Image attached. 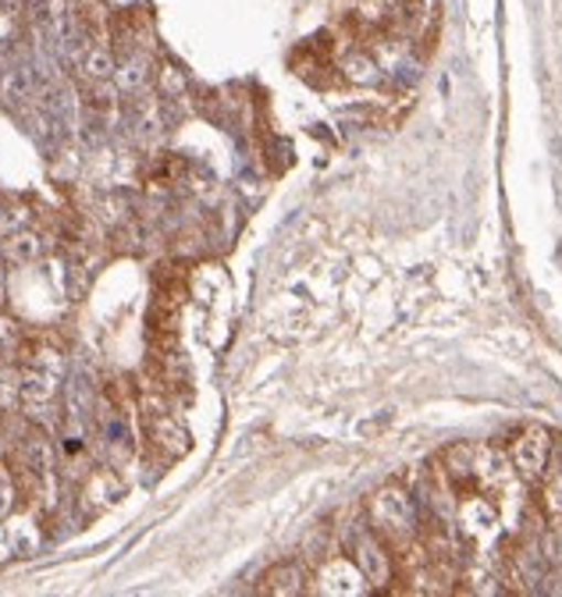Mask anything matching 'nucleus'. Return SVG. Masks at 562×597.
<instances>
[{
    "instance_id": "nucleus-1",
    "label": "nucleus",
    "mask_w": 562,
    "mask_h": 597,
    "mask_svg": "<svg viewBox=\"0 0 562 597\" xmlns=\"http://www.w3.org/2000/svg\"><path fill=\"white\" fill-rule=\"evenodd\" d=\"M367 523L378 530L392 552H403V547L421 541V509L399 483H384L367 498Z\"/></svg>"
},
{
    "instance_id": "nucleus-2",
    "label": "nucleus",
    "mask_w": 562,
    "mask_h": 597,
    "mask_svg": "<svg viewBox=\"0 0 562 597\" xmlns=\"http://www.w3.org/2000/svg\"><path fill=\"white\" fill-rule=\"evenodd\" d=\"M456 530L470 552H488L502 537V509L488 491H467L456 502Z\"/></svg>"
},
{
    "instance_id": "nucleus-3",
    "label": "nucleus",
    "mask_w": 562,
    "mask_h": 597,
    "mask_svg": "<svg viewBox=\"0 0 562 597\" xmlns=\"http://www.w3.org/2000/svg\"><path fill=\"white\" fill-rule=\"evenodd\" d=\"M349 555L360 566V573L367 576V584L374 590H389V584H395V552L371 523H357L349 534Z\"/></svg>"
},
{
    "instance_id": "nucleus-4",
    "label": "nucleus",
    "mask_w": 562,
    "mask_h": 597,
    "mask_svg": "<svg viewBox=\"0 0 562 597\" xmlns=\"http://www.w3.org/2000/svg\"><path fill=\"white\" fill-rule=\"evenodd\" d=\"M506 451H509V462H512V470H517L520 483H538L544 477V470H549L552 451H555L552 430H544L538 424H527L512 434Z\"/></svg>"
},
{
    "instance_id": "nucleus-5",
    "label": "nucleus",
    "mask_w": 562,
    "mask_h": 597,
    "mask_svg": "<svg viewBox=\"0 0 562 597\" xmlns=\"http://www.w3.org/2000/svg\"><path fill=\"white\" fill-rule=\"evenodd\" d=\"M314 584H317L314 587L317 594H328V597H363V594L374 590L349 555H331V558L320 562Z\"/></svg>"
},
{
    "instance_id": "nucleus-6",
    "label": "nucleus",
    "mask_w": 562,
    "mask_h": 597,
    "mask_svg": "<svg viewBox=\"0 0 562 597\" xmlns=\"http://www.w3.org/2000/svg\"><path fill=\"white\" fill-rule=\"evenodd\" d=\"M335 72L342 75V83L360 86V89H371V86H378L381 78H384V68H381L378 57L371 51H346Z\"/></svg>"
},
{
    "instance_id": "nucleus-7",
    "label": "nucleus",
    "mask_w": 562,
    "mask_h": 597,
    "mask_svg": "<svg viewBox=\"0 0 562 597\" xmlns=\"http://www.w3.org/2000/svg\"><path fill=\"white\" fill-rule=\"evenodd\" d=\"M261 590L275 597H299V594H310V576L299 562H282V566L267 569Z\"/></svg>"
},
{
    "instance_id": "nucleus-8",
    "label": "nucleus",
    "mask_w": 562,
    "mask_h": 597,
    "mask_svg": "<svg viewBox=\"0 0 562 597\" xmlns=\"http://www.w3.org/2000/svg\"><path fill=\"white\" fill-rule=\"evenodd\" d=\"M78 72L86 75V83H110L118 72V57L107 46V40H89L83 57H78Z\"/></svg>"
},
{
    "instance_id": "nucleus-9",
    "label": "nucleus",
    "mask_w": 562,
    "mask_h": 597,
    "mask_svg": "<svg viewBox=\"0 0 562 597\" xmlns=\"http://www.w3.org/2000/svg\"><path fill=\"white\" fill-rule=\"evenodd\" d=\"M22 406V366L0 356V413H14Z\"/></svg>"
},
{
    "instance_id": "nucleus-10",
    "label": "nucleus",
    "mask_w": 562,
    "mask_h": 597,
    "mask_svg": "<svg viewBox=\"0 0 562 597\" xmlns=\"http://www.w3.org/2000/svg\"><path fill=\"white\" fill-rule=\"evenodd\" d=\"M4 256L8 260H14V264H32V260H40L43 256V238L36 235V232H14V235H8V242H4Z\"/></svg>"
},
{
    "instance_id": "nucleus-11",
    "label": "nucleus",
    "mask_w": 562,
    "mask_h": 597,
    "mask_svg": "<svg viewBox=\"0 0 562 597\" xmlns=\"http://www.w3.org/2000/svg\"><path fill=\"white\" fill-rule=\"evenodd\" d=\"M0 100L19 107L25 100H32V75L25 68H11L0 75Z\"/></svg>"
},
{
    "instance_id": "nucleus-12",
    "label": "nucleus",
    "mask_w": 562,
    "mask_h": 597,
    "mask_svg": "<svg viewBox=\"0 0 562 597\" xmlns=\"http://www.w3.org/2000/svg\"><path fill=\"white\" fill-rule=\"evenodd\" d=\"M14 502H19V480L8 466H0V520H8L14 512Z\"/></svg>"
},
{
    "instance_id": "nucleus-13",
    "label": "nucleus",
    "mask_w": 562,
    "mask_h": 597,
    "mask_svg": "<svg viewBox=\"0 0 562 597\" xmlns=\"http://www.w3.org/2000/svg\"><path fill=\"white\" fill-rule=\"evenodd\" d=\"M157 86L165 96H171V100H179L189 83H185V72H179L174 64H165V68L157 72Z\"/></svg>"
},
{
    "instance_id": "nucleus-14",
    "label": "nucleus",
    "mask_w": 562,
    "mask_h": 597,
    "mask_svg": "<svg viewBox=\"0 0 562 597\" xmlns=\"http://www.w3.org/2000/svg\"><path fill=\"white\" fill-rule=\"evenodd\" d=\"M19 349H22V331H19V324L0 313V356L14 360L11 352H19Z\"/></svg>"
},
{
    "instance_id": "nucleus-15",
    "label": "nucleus",
    "mask_w": 562,
    "mask_h": 597,
    "mask_svg": "<svg viewBox=\"0 0 562 597\" xmlns=\"http://www.w3.org/2000/svg\"><path fill=\"white\" fill-rule=\"evenodd\" d=\"M25 224H29V214H25V210H4V214H0V235L22 232Z\"/></svg>"
},
{
    "instance_id": "nucleus-16",
    "label": "nucleus",
    "mask_w": 562,
    "mask_h": 597,
    "mask_svg": "<svg viewBox=\"0 0 562 597\" xmlns=\"http://www.w3.org/2000/svg\"><path fill=\"white\" fill-rule=\"evenodd\" d=\"M14 32V22H11V14L8 11H0V43H4L8 36Z\"/></svg>"
},
{
    "instance_id": "nucleus-17",
    "label": "nucleus",
    "mask_w": 562,
    "mask_h": 597,
    "mask_svg": "<svg viewBox=\"0 0 562 597\" xmlns=\"http://www.w3.org/2000/svg\"><path fill=\"white\" fill-rule=\"evenodd\" d=\"M4 292H8V274L0 267V302H4Z\"/></svg>"
},
{
    "instance_id": "nucleus-18",
    "label": "nucleus",
    "mask_w": 562,
    "mask_h": 597,
    "mask_svg": "<svg viewBox=\"0 0 562 597\" xmlns=\"http://www.w3.org/2000/svg\"><path fill=\"white\" fill-rule=\"evenodd\" d=\"M0 214H4V206H0Z\"/></svg>"
}]
</instances>
